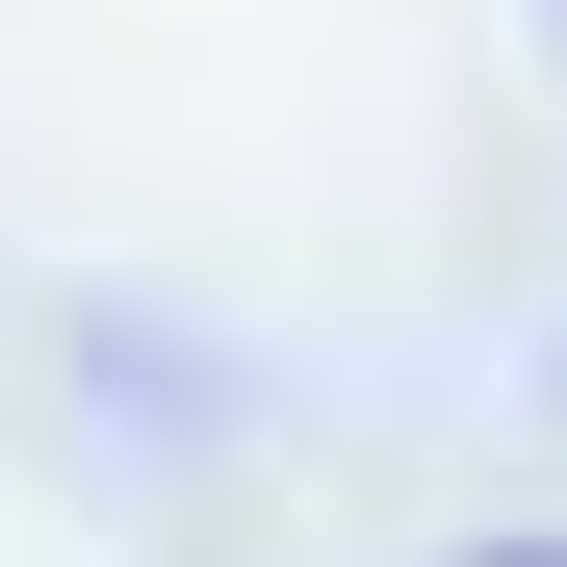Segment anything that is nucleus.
Here are the masks:
<instances>
[{
	"label": "nucleus",
	"mask_w": 567,
	"mask_h": 567,
	"mask_svg": "<svg viewBox=\"0 0 567 567\" xmlns=\"http://www.w3.org/2000/svg\"><path fill=\"white\" fill-rule=\"evenodd\" d=\"M464 567H567V542H464Z\"/></svg>",
	"instance_id": "obj_1"
}]
</instances>
